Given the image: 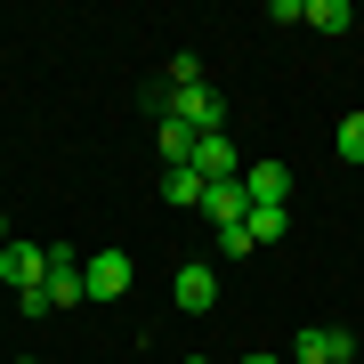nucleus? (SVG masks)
I'll use <instances>...</instances> for the list:
<instances>
[{"label":"nucleus","instance_id":"7","mask_svg":"<svg viewBox=\"0 0 364 364\" xmlns=\"http://www.w3.org/2000/svg\"><path fill=\"white\" fill-rule=\"evenodd\" d=\"M348 348H356V340L332 332V324H308V332H299V364H348Z\"/></svg>","mask_w":364,"mask_h":364},{"label":"nucleus","instance_id":"1","mask_svg":"<svg viewBox=\"0 0 364 364\" xmlns=\"http://www.w3.org/2000/svg\"><path fill=\"white\" fill-rule=\"evenodd\" d=\"M130 251H97V259H81V284H90V299H122L130 291Z\"/></svg>","mask_w":364,"mask_h":364},{"label":"nucleus","instance_id":"16","mask_svg":"<svg viewBox=\"0 0 364 364\" xmlns=\"http://www.w3.org/2000/svg\"><path fill=\"white\" fill-rule=\"evenodd\" d=\"M0 243H9V210H0Z\"/></svg>","mask_w":364,"mask_h":364},{"label":"nucleus","instance_id":"13","mask_svg":"<svg viewBox=\"0 0 364 364\" xmlns=\"http://www.w3.org/2000/svg\"><path fill=\"white\" fill-rule=\"evenodd\" d=\"M284 227H291V210H251V243H275Z\"/></svg>","mask_w":364,"mask_h":364},{"label":"nucleus","instance_id":"14","mask_svg":"<svg viewBox=\"0 0 364 364\" xmlns=\"http://www.w3.org/2000/svg\"><path fill=\"white\" fill-rule=\"evenodd\" d=\"M340 154H348V162H364V114H348V122H340Z\"/></svg>","mask_w":364,"mask_h":364},{"label":"nucleus","instance_id":"15","mask_svg":"<svg viewBox=\"0 0 364 364\" xmlns=\"http://www.w3.org/2000/svg\"><path fill=\"white\" fill-rule=\"evenodd\" d=\"M235 364H275V356H235Z\"/></svg>","mask_w":364,"mask_h":364},{"label":"nucleus","instance_id":"12","mask_svg":"<svg viewBox=\"0 0 364 364\" xmlns=\"http://www.w3.org/2000/svg\"><path fill=\"white\" fill-rule=\"evenodd\" d=\"M308 25H316V33H348L356 9H348V0H308Z\"/></svg>","mask_w":364,"mask_h":364},{"label":"nucleus","instance_id":"9","mask_svg":"<svg viewBox=\"0 0 364 364\" xmlns=\"http://www.w3.org/2000/svg\"><path fill=\"white\" fill-rule=\"evenodd\" d=\"M203 210H210V219H219V227H251V195H243V178L210 186V195H203Z\"/></svg>","mask_w":364,"mask_h":364},{"label":"nucleus","instance_id":"6","mask_svg":"<svg viewBox=\"0 0 364 364\" xmlns=\"http://www.w3.org/2000/svg\"><path fill=\"white\" fill-rule=\"evenodd\" d=\"M170 299H178V308H186V316H203V308H210V299H219V275H210L203 259H195V267H178V284H170Z\"/></svg>","mask_w":364,"mask_h":364},{"label":"nucleus","instance_id":"11","mask_svg":"<svg viewBox=\"0 0 364 364\" xmlns=\"http://www.w3.org/2000/svg\"><path fill=\"white\" fill-rule=\"evenodd\" d=\"M195 146H203V130H195V122H178V114L162 122V154H170V170H186V162H195Z\"/></svg>","mask_w":364,"mask_h":364},{"label":"nucleus","instance_id":"5","mask_svg":"<svg viewBox=\"0 0 364 364\" xmlns=\"http://www.w3.org/2000/svg\"><path fill=\"white\" fill-rule=\"evenodd\" d=\"M41 267H49L41 243H16V235L0 243V284H41Z\"/></svg>","mask_w":364,"mask_h":364},{"label":"nucleus","instance_id":"4","mask_svg":"<svg viewBox=\"0 0 364 364\" xmlns=\"http://www.w3.org/2000/svg\"><path fill=\"white\" fill-rule=\"evenodd\" d=\"M170 114H178V122H195L203 138H210V130H227V105H219V90H170Z\"/></svg>","mask_w":364,"mask_h":364},{"label":"nucleus","instance_id":"2","mask_svg":"<svg viewBox=\"0 0 364 364\" xmlns=\"http://www.w3.org/2000/svg\"><path fill=\"white\" fill-rule=\"evenodd\" d=\"M243 195H251V210H291V170L284 162H251L243 170Z\"/></svg>","mask_w":364,"mask_h":364},{"label":"nucleus","instance_id":"10","mask_svg":"<svg viewBox=\"0 0 364 364\" xmlns=\"http://www.w3.org/2000/svg\"><path fill=\"white\" fill-rule=\"evenodd\" d=\"M203 195H210V186H203L195 162H186V170H162V203L170 210H203Z\"/></svg>","mask_w":364,"mask_h":364},{"label":"nucleus","instance_id":"3","mask_svg":"<svg viewBox=\"0 0 364 364\" xmlns=\"http://www.w3.org/2000/svg\"><path fill=\"white\" fill-rule=\"evenodd\" d=\"M41 291H49V308H73V299H90V284H81V259H73V251H49V267H41Z\"/></svg>","mask_w":364,"mask_h":364},{"label":"nucleus","instance_id":"8","mask_svg":"<svg viewBox=\"0 0 364 364\" xmlns=\"http://www.w3.org/2000/svg\"><path fill=\"white\" fill-rule=\"evenodd\" d=\"M195 170H203V186H227V178H235V138L210 130V138L195 146Z\"/></svg>","mask_w":364,"mask_h":364},{"label":"nucleus","instance_id":"18","mask_svg":"<svg viewBox=\"0 0 364 364\" xmlns=\"http://www.w3.org/2000/svg\"><path fill=\"white\" fill-rule=\"evenodd\" d=\"M348 364H356V356H348Z\"/></svg>","mask_w":364,"mask_h":364},{"label":"nucleus","instance_id":"17","mask_svg":"<svg viewBox=\"0 0 364 364\" xmlns=\"http://www.w3.org/2000/svg\"><path fill=\"white\" fill-rule=\"evenodd\" d=\"M186 364H210V356H186Z\"/></svg>","mask_w":364,"mask_h":364}]
</instances>
